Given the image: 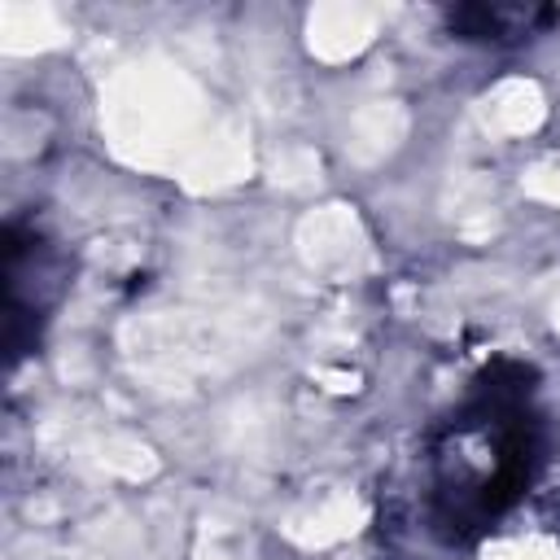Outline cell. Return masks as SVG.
I'll list each match as a JSON object with an SVG mask.
<instances>
[{"mask_svg":"<svg viewBox=\"0 0 560 560\" xmlns=\"http://www.w3.org/2000/svg\"><path fill=\"white\" fill-rule=\"evenodd\" d=\"M529 416L521 372L512 385L490 376L481 398L451 424L446 446L438 451V499L455 534L503 512L529 481Z\"/></svg>","mask_w":560,"mask_h":560,"instance_id":"6da1fadb","label":"cell"}]
</instances>
